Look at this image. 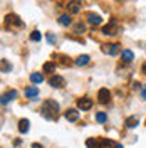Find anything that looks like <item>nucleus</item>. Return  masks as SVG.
<instances>
[{"label":"nucleus","instance_id":"obj_1","mask_svg":"<svg viewBox=\"0 0 146 148\" xmlns=\"http://www.w3.org/2000/svg\"><path fill=\"white\" fill-rule=\"evenodd\" d=\"M57 113H59V104L55 101H52V99H47V101L44 103V106H42V114H44L46 118H52Z\"/></svg>","mask_w":146,"mask_h":148},{"label":"nucleus","instance_id":"obj_2","mask_svg":"<svg viewBox=\"0 0 146 148\" xmlns=\"http://www.w3.org/2000/svg\"><path fill=\"white\" fill-rule=\"evenodd\" d=\"M5 25L7 27H22L24 25V22L20 20V17L18 15H15V14H9L7 17H5Z\"/></svg>","mask_w":146,"mask_h":148},{"label":"nucleus","instance_id":"obj_3","mask_svg":"<svg viewBox=\"0 0 146 148\" xmlns=\"http://www.w3.org/2000/svg\"><path fill=\"white\" fill-rule=\"evenodd\" d=\"M102 34H106V36H116L118 34V22L114 18H111L109 24L102 27Z\"/></svg>","mask_w":146,"mask_h":148},{"label":"nucleus","instance_id":"obj_4","mask_svg":"<svg viewBox=\"0 0 146 148\" xmlns=\"http://www.w3.org/2000/svg\"><path fill=\"white\" fill-rule=\"evenodd\" d=\"M17 98V91L14 89V91H7L5 94H2L0 96V104H3V106H7L12 99H15Z\"/></svg>","mask_w":146,"mask_h":148},{"label":"nucleus","instance_id":"obj_5","mask_svg":"<svg viewBox=\"0 0 146 148\" xmlns=\"http://www.w3.org/2000/svg\"><path fill=\"white\" fill-rule=\"evenodd\" d=\"M64 77L62 76H59V74H52V77L49 79V84H50V88H62L64 86Z\"/></svg>","mask_w":146,"mask_h":148},{"label":"nucleus","instance_id":"obj_6","mask_svg":"<svg viewBox=\"0 0 146 148\" xmlns=\"http://www.w3.org/2000/svg\"><path fill=\"white\" fill-rule=\"evenodd\" d=\"M98 101L102 103V104L109 103L111 101V92H109V89H106V88L99 89V92H98Z\"/></svg>","mask_w":146,"mask_h":148},{"label":"nucleus","instance_id":"obj_7","mask_svg":"<svg viewBox=\"0 0 146 148\" xmlns=\"http://www.w3.org/2000/svg\"><path fill=\"white\" fill-rule=\"evenodd\" d=\"M81 7H82L81 0H71V2L67 3V10H69V14H79Z\"/></svg>","mask_w":146,"mask_h":148},{"label":"nucleus","instance_id":"obj_8","mask_svg":"<svg viewBox=\"0 0 146 148\" xmlns=\"http://www.w3.org/2000/svg\"><path fill=\"white\" fill-rule=\"evenodd\" d=\"M102 51L109 56H116V54H119V44H104Z\"/></svg>","mask_w":146,"mask_h":148},{"label":"nucleus","instance_id":"obj_9","mask_svg":"<svg viewBox=\"0 0 146 148\" xmlns=\"http://www.w3.org/2000/svg\"><path fill=\"white\" fill-rule=\"evenodd\" d=\"M77 108L82 111H87L92 108V101L89 98H81V99H77Z\"/></svg>","mask_w":146,"mask_h":148},{"label":"nucleus","instance_id":"obj_10","mask_svg":"<svg viewBox=\"0 0 146 148\" xmlns=\"http://www.w3.org/2000/svg\"><path fill=\"white\" fill-rule=\"evenodd\" d=\"M134 59V54H133V51H129V49H124L123 52H121V61L124 62V64H128Z\"/></svg>","mask_w":146,"mask_h":148},{"label":"nucleus","instance_id":"obj_11","mask_svg":"<svg viewBox=\"0 0 146 148\" xmlns=\"http://www.w3.org/2000/svg\"><path fill=\"white\" fill-rule=\"evenodd\" d=\"M65 120L77 121V120H79V111H77V110H67V111H65Z\"/></svg>","mask_w":146,"mask_h":148},{"label":"nucleus","instance_id":"obj_12","mask_svg":"<svg viewBox=\"0 0 146 148\" xmlns=\"http://www.w3.org/2000/svg\"><path fill=\"white\" fill-rule=\"evenodd\" d=\"M89 61H91V57L87 54H82V56H79L74 62H76V66H87L89 64Z\"/></svg>","mask_w":146,"mask_h":148},{"label":"nucleus","instance_id":"obj_13","mask_svg":"<svg viewBox=\"0 0 146 148\" xmlns=\"http://www.w3.org/2000/svg\"><path fill=\"white\" fill-rule=\"evenodd\" d=\"M101 20H102V18H101L98 14H87V22H89L91 25H99Z\"/></svg>","mask_w":146,"mask_h":148},{"label":"nucleus","instance_id":"obj_14","mask_svg":"<svg viewBox=\"0 0 146 148\" xmlns=\"http://www.w3.org/2000/svg\"><path fill=\"white\" fill-rule=\"evenodd\" d=\"M29 126H30V123H29V120H25V118L18 121V131H20V133H27Z\"/></svg>","mask_w":146,"mask_h":148},{"label":"nucleus","instance_id":"obj_15","mask_svg":"<svg viewBox=\"0 0 146 148\" xmlns=\"http://www.w3.org/2000/svg\"><path fill=\"white\" fill-rule=\"evenodd\" d=\"M35 96H39V88H34V86H32V88H27V89H25V98H30V99H32V98H35Z\"/></svg>","mask_w":146,"mask_h":148},{"label":"nucleus","instance_id":"obj_16","mask_svg":"<svg viewBox=\"0 0 146 148\" xmlns=\"http://www.w3.org/2000/svg\"><path fill=\"white\" fill-rule=\"evenodd\" d=\"M114 143L111 140H98V147L96 148H113Z\"/></svg>","mask_w":146,"mask_h":148},{"label":"nucleus","instance_id":"obj_17","mask_svg":"<svg viewBox=\"0 0 146 148\" xmlns=\"http://www.w3.org/2000/svg\"><path fill=\"white\" fill-rule=\"evenodd\" d=\"M30 81L34 84H40L42 81H44V76L40 73H34V74H30Z\"/></svg>","mask_w":146,"mask_h":148},{"label":"nucleus","instance_id":"obj_18","mask_svg":"<svg viewBox=\"0 0 146 148\" xmlns=\"http://www.w3.org/2000/svg\"><path fill=\"white\" fill-rule=\"evenodd\" d=\"M0 71H3V73H9V71H12V66L9 64V61H0Z\"/></svg>","mask_w":146,"mask_h":148},{"label":"nucleus","instance_id":"obj_19","mask_svg":"<svg viewBox=\"0 0 146 148\" xmlns=\"http://www.w3.org/2000/svg\"><path fill=\"white\" fill-rule=\"evenodd\" d=\"M138 125V118L136 116H131V118H128V120H126V128H134V126H136Z\"/></svg>","mask_w":146,"mask_h":148},{"label":"nucleus","instance_id":"obj_20","mask_svg":"<svg viewBox=\"0 0 146 148\" xmlns=\"http://www.w3.org/2000/svg\"><path fill=\"white\" fill-rule=\"evenodd\" d=\"M59 24H61V25H71V17H69V15H61V17H59Z\"/></svg>","mask_w":146,"mask_h":148},{"label":"nucleus","instance_id":"obj_21","mask_svg":"<svg viewBox=\"0 0 146 148\" xmlns=\"http://www.w3.org/2000/svg\"><path fill=\"white\" fill-rule=\"evenodd\" d=\"M54 69H55L54 62H46L44 67H42V71H44V73H54Z\"/></svg>","mask_w":146,"mask_h":148},{"label":"nucleus","instance_id":"obj_22","mask_svg":"<svg viewBox=\"0 0 146 148\" xmlns=\"http://www.w3.org/2000/svg\"><path fill=\"white\" fill-rule=\"evenodd\" d=\"M96 120H98V123H106V121H108V114L102 113V111H99V113L96 114Z\"/></svg>","mask_w":146,"mask_h":148},{"label":"nucleus","instance_id":"obj_23","mask_svg":"<svg viewBox=\"0 0 146 148\" xmlns=\"http://www.w3.org/2000/svg\"><path fill=\"white\" fill-rule=\"evenodd\" d=\"M40 39H42V34H40L39 30H34V32L30 34V40H32V42H39Z\"/></svg>","mask_w":146,"mask_h":148},{"label":"nucleus","instance_id":"obj_24","mask_svg":"<svg viewBox=\"0 0 146 148\" xmlns=\"http://www.w3.org/2000/svg\"><path fill=\"white\" fill-rule=\"evenodd\" d=\"M86 147L87 148H96L98 147V140L96 138H87L86 140Z\"/></svg>","mask_w":146,"mask_h":148},{"label":"nucleus","instance_id":"obj_25","mask_svg":"<svg viewBox=\"0 0 146 148\" xmlns=\"http://www.w3.org/2000/svg\"><path fill=\"white\" fill-rule=\"evenodd\" d=\"M74 27H76V30H77V32H84V29H86V25H84V24H81V22H77V24H76Z\"/></svg>","mask_w":146,"mask_h":148},{"label":"nucleus","instance_id":"obj_26","mask_svg":"<svg viewBox=\"0 0 146 148\" xmlns=\"http://www.w3.org/2000/svg\"><path fill=\"white\" fill-rule=\"evenodd\" d=\"M47 42H49V44H54L55 42V36L54 34H49V36H47Z\"/></svg>","mask_w":146,"mask_h":148},{"label":"nucleus","instance_id":"obj_27","mask_svg":"<svg viewBox=\"0 0 146 148\" xmlns=\"http://www.w3.org/2000/svg\"><path fill=\"white\" fill-rule=\"evenodd\" d=\"M141 96H143V99H146V86L143 88V91H141Z\"/></svg>","mask_w":146,"mask_h":148},{"label":"nucleus","instance_id":"obj_28","mask_svg":"<svg viewBox=\"0 0 146 148\" xmlns=\"http://www.w3.org/2000/svg\"><path fill=\"white\" fill-rule=\"evenodd\" d=\"M141 71H143V74H146V62L143 66H141Z\"/></svg>","mask_w":146,"mask_h":148},{"label":"nucleus","instance_id":"obj_29","mask_svg":"<svg viewBox=\"0 0 146 148\" xmlns=\"http://www.w3.org/2000/svg\"><path fill=\"white\" fill-rule=\"evenodd\" d=\"M32 148H42V145H39V143H34V145H32Z\"/></svg>","mask_w":146,"mask_h":148},{"label":"nucleus","instance_id":"obj_30","mask_svg":"<svg viewBox=\"0 0 146 148\" xmlns=\"http://www.w3.org/2000/svg\"><path fill=\"white\" fill-rule=\"evenodd\" d=\"M113 148H123V145H121V143H116V145H114Z\"/></svg>","mask_w":146,"mask_h":148}]
</instances>
